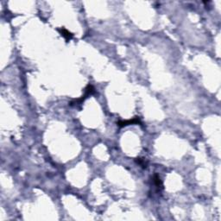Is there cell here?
I'll return each instance as SVG.
<instances>
[{
  "label": "cell",
  "mask_w": 221,
  "mask_h": 221,
  "mask_svg": "<svg viewBox=\"0 0 221 221\" xmlns=\"http://www.w3.org/2000/svg\"><path fill=\"white\" fill-rule=\"evenodd\" d=\"M153 182H154V185L158 189L162 188V182L158 174H154V176H153Z\"/></svg>",
  "instance_id": "277c9868"
},
{
  "label": "cell",
  "mask_w": 221,
  "mask_h": 221,
  "mask_svg": "<svg viewBox=\"0 0 221 221\" xmlns=\"http://www.w3.org/2000/svg\"><path fill=\"white\" fill-rule=\"evenodd\" d=\"M136 163H137L138 165H140V166H142L143 167H144V168H145V167H147V165H148V163H147V162L145 161V159H143V158H136Z\"/></svg>",
  "instance_id": "5b68a950"
},
{
  "label": "cell",
  "mask_w": 221,
  "mask_h": 221,
  "mask_svg": "<svg viewBox=\"0 0 221 221\" xmlns=\"http://www.w3.org/2000/svg\"><path fill=\"white\" fill-rule=\"evenodd\" d=\"M57 30L59 31L60 34V35H61L67 41H70L71 39L73 38V34L71 32H69L67 29H66L65 28H60V29H58Z\"/></svg>",
  "instance_id": "3957f363"
},
{
  "label": "cell",
  "mask_w": 221,
  "mask_h": 221,
  "mask_svg": "<svg viewBox=\"0 0 221 221\" xmlns=\"http://www.w3.org/2000/svg\"><path fill=\"white\" fill-rule=\"evenodd\" d=\"M141 121L138 117H135L132 119H129V120H124V121H119L117 123L118 126H119L120 128H123L125 126H128V125H131V124H140Z\"/></svg>",
  "instance_id": "6da1fadb"
},
{
  "label": "cell",
  "mask_w": 221,
  "mask_h": 221,
  "mask_svg": "<svg viewBox=\"0 0 221 221\" xmlns=\"http://www.w3.org/2000/svg\"><path fill=\"white\" fill-rule=\"evenodd\" d=\"M94 92V87L92 86V85H88V86H86V89H85V93H84V95L81 98H79V99H77V100H74V104H78V103H80L81 104L82 102H84V100L86 99V98H88V96H90V95H92V93Z\"/></svg>",
  "instance_id": "7a4b0ae2"
}]
</instances>
